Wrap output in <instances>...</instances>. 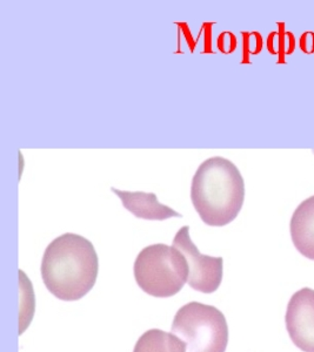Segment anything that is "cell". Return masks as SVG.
<instances>
[{"label": "cell", "mask_w": 314, "mask_h": 352, "mask_svg": "<svg viewBox=\"0 0 314 352\" xmlns=\"http://www.w3.org/2000/svg\"><path fill=\"white\" fill-rule=\"evenodd\" d=\"M41 272L45 287L53 296L66 302L79 300L97 282L98 254L86 237L66 232L45 249Z\"/></svg>", "instance_id": "cell-1"}, {"label": "cell", "mask_w": 314, "mask_h": 352, "mask_svg": "<svg viewBox=\"0 0 314 352\" xmlns=\"http://www.w3.org/2000/svg\"><path fill=\"white\" fill-rule=\"evenodd\" d=\"M245 181L237 166L222 156L204 161L194 173L191 201L202 222L224 227L233 222L245 201Z\"/></svg>", "instance_id": "cell-2"}, {"label": "cell", "mask_w": 314, "mask_h": 352, "mask_svg": "<svg viewBox=\"0 0 314 352\" xmlns=\"http://www.w3.org/2000/svg\"><path fill=\"white\" fill-rule=\"evenodd\" d=\"M133 268L141 290L157 298L177 295L189 278L185 255L174 245L164 243L141 249Z\"/></svg>", "instance_id": "cell-3"}, {"label": "cell", "mask_w": 314, "mask_h": 352, "mask_svg": "<svg viewBox=\"0 0 314 352\" xmlns=\"http://www.w3.org/2000/svg\"><path fill=\"white\" fill-rule=\"evenodd\" d=\"M172 332L182 337L186 352H225L229 344V325L219 309L199 302H189L178 310Z\"/></svg>", "instance_id": "cell-4"}, {"label": "cell", "mask_w": 314, "mask_h": 352, "mask_svg": "<svg viewBox=\"0 0 314 352\" xmlns=\"http://www.w3.org/2000/svg\"><path fill=\"white\" fill-rule=\"evenodd\" d=\"M172 245L185 255L189 264L187 283L189 287L202 294L217 292L222 282L224 258L202 255L191 240L189 226H184L178 230Z\"/></svg>", "instance_id": "cell-5"}, {"label": "cell", "mask_w": 314, "mask_h": 352, "mask_svg": "<svg viewBox=\"0 0 314 352\" xmlns=\"http://www.w3.org/2000/svg\"><path fill=\"white\" fill-rule=\"evenodd\" d=\"M287 332L297 348L314 352V290L302 288L294 292L285 315Z\"/></svg>", "instance_id": "cell-6"}, {"label": "cell", "mask_w": 314, "mask_h": 352, "mask_svg": "<svg viewBox=\"0 0 314 352\" xmlns=\"http://www.w3.org/2000/svg\"><path fill=\"white\" fill-rule=\"evenodd\" d=\"M111 192L121 199L126 210L141 220L164 221L172 217H182V214L176 212L174 208L160 204L154 192H127L113 187Z\"/></svg>", "instance_id": "cell-7"}, {"label": "cell", "mask_w": 314, "mask_h": 352, "mask_svg": "<svg viewBox=\"0 0 314 352\" xmlns=\"http://www.w3.org/2000/svg\"><path fill=\"white\" fill-rule=\"evenodd\" d=\"M291 239L302 256L314 261V195L295 208L290 222Z\"/></svg>", "instance_id": "cell-8"}, {"label": "cell", "mask_w": 314, "mask_h": 352, "mask_svg": "<svg viewBox=\"0 0 314 352\" xmlns=\"http://www.w3.org/2000/svg\"><path fill=\"white\" fill-rule=\"evenodd\" d=\"M186 349L185 342L174 332L151 329L139 337L133 352H186Z\"/></svg>", "instance_id": "cell-9"}, {"label": "cell", "mask_w": 314, "mask_h": 352, "mask_svg": "<svg viewBox=\"0 0 314 352\" xmlns=\"http://www.w3.org/2000/svg\"><path fill=\"white\" fill-rule=\"evenodd\" d=\"M19 275V289H21V307H19V336L30 327L36 310V298L33 292L32 283L28 280L23 270L18 272Z\"/></svg>", "instance_id": "cell-10"}, {"label": "cell", "mask_w": 314, "mask_h": 352, "mask_svg": "<svg viewBox=\"0 0 314 352\" xmlns=\"http://www.w3.org/2000/svg\"><path fill=\"white\" fill-rule=\"evenodd\" d=\"M312 153H313V154H314V149H313V151H312Z\"/></svg>", "instance_id": "cell-11"}]
</instances>
